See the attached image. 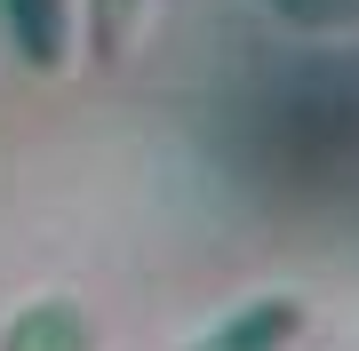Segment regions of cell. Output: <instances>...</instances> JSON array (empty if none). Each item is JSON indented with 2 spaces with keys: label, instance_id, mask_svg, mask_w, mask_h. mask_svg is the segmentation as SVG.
I'll list each match as a JSON object with an SVG mask.
<instances>
[{
  "label": "cell",
  "instance_id": "cell-1",
  "mask_svg": "<svg viewBox=\"0 0 359 351\" xmlns=\"http://www.w3.org/2000/svg\"><path fill=\"white\" fill-rule=\"evenodd\" d=\"M295 327H304V312H295V303H248V312L224 319L200 351H280Z\"/></svg>",
  "mask_w": 359,
  "mask_h": 351
},
{
  "label": "cell",
  "instance_id": "cell-2",
  "mask_svg": "<svg viewBox=\"0 0 359 351\" xmlns=\"http://www.w3.org/2000/svg\"><path fill=\"white\" fill-rule=\"evenodd\" d=\"M8 351H88V327H80L65 303H48V312H32V319L8 327Z\"/></svg>",
  "mask_w": 359,
  "mask_h": 351
},
{
  "label": "cell",
  "instance_id": "cell-3",
  "mask_svg": "<svg viewBox=\"0 0 359 351\" xmlns=\"http://www.w3.org/2000/svg\"><path fill=\"white\" fill-rule=\"evenodd\" d=\"M0 8H8L16 40H25V48L40 56V64H48V56L65 48V0H0Z\"/></svg>",
  "mask_w": 359,
  "mask_h": 351
},
{
  "label": "cell",
  "instance_id": "cell-4",
  "mask_svg": "<svg viewBox=\"0 0 359 351\" xmlns=\"http://www.w3.org/2000/svg\"><path fill=\"white\" fill-rule=\"evenodd\" d=\"M295 25H359V0H271Z\"/></svg>",
  "mask_w": 359,
  "mask_h": 351
}]
</instances>
